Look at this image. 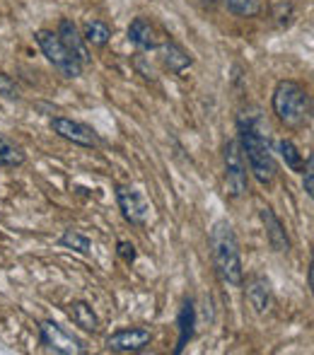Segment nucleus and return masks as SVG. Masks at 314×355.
Here are the masks:
<instances>
[{
    "label": "nucleus",
    "mask_w": 314,
    "mask_h": 355,
    "mask_svg": "<svg viewBox=\"0 0 314 355\" xmlns=\"http://www.w3.org/2000/svg\"><path fill=\"white\" fill-rule=\"evenodd\" d=\"M237 143H239V150H242L244 162H247L252 177L256 179L261 187H271L278 174L276 155H273V148H271V143H268V138L259 131V126L254 123L252 116L237 119Z\"/></svg>",
    "instance_id": "obj_1"
},
{
    "label": "nucleus",
    "mask_w": 314,
    "mask_h": 355,
    "mask_svg": "<svg viewBox=\"0 0 314 355\" xmlns=\"http://www.w3.org/2000/svg\"><path fill=\"white\" fill-rule=\"evenodd\" d=\"M58 244L71 249V252H76V254H82V257H87V254L92 252V239H89L85 232H80L78 227L63 230V234L58 237Z\"/></svg>",
    "instance_id": "obj_19"
},
{
    "label": "nucleus",
    "mask_w": 314,
    "mask_h": 355,
    "mask_svg": "<svg viewBox=\"0 0 314 355\" xmlns=\"http://www.w3.org/2000/svg\"><path fill=\"white\" fill-rule=\"evenodd\" d=\"M152 343V331L148 327H126L109 334L107 351L112 353H141Z\"/></svg>",
    "instance_id": "obj_10"
},
{
    "label": "nucleus",
    "mask_w": 314,
    "mask_h": 355,
    "mask_svg": "<svg viewBox=\"0 0 314 355\" xmlns=\"http://www.w3.org/2000/svg\"><path fill=\"white\" fill-rule=\"evenodd\" d=\"M271 15H273V19H276L278 27L286 29V27H290L293 19H295V5H293L290 0H273Z\"/></svg>",
    "instance_id": "obj_22"
},
{
    "label": "nucleus",
    "mask_w": 314,
    "mask_h": 355,
    "mask_svg": "<svg viewBox=\"0 0 314 355\" xmlns=\"http://www.w3.org/2000/svg\"><path fill=\"white\" fill-rule=\"evenodd\" d=\"M211 244V259L218 278L230 288H242L244 285V263H242V249L239 239L227 220H218L208 234Z\"/></svg>",
    "instance_id": "obj_2"
},
{
    "label": "nucleus",
    "mask_w": 314,
    "mask_h": 355,
    "mask_svg": "<svg viewBox=\"0 0 314 355\" xmlns=\"http://www.w3.org/2000/svg\"><path fill=\"white\" fill-rule=\"evenodd\" d=\"M51 131L56 133L61 141L73 143V145H78V148L94 150L102 143L99 141V133L94 131L92 126H87V123L78 121V119H71V116H53Z\"/></svg>",
    "instance_id": "obj_8"
},
{
    "label": "nucleus",
    "mask_w": 314,
    "mask_h": 355,
    "mask_svg": "<svg viewBox=\"0 0 314 355\" xmlns=\"http://www.w3.org/2000/svg\"><path fill=\"white\" fill-rule=\"evenodd\" d=\"M259 218H261L263 230H266V239L273 252L276 254L290 252V234H288L286 225H283V220L276 215V211H273L271 206H263V208H259Z\"/></svg>",
    "instance_id": "obj_12"
},
{
    "label": "nucleus",
    "mask_w": 314,
    "mask_h": 355,
    "mask_svg": "<svg viewBox=\"0 0 314 355\" xmlns=\"http://www.w3.org/2000/svg\"><path fill=\"white\" fill-rule=\"evenodd\" d=\"M0 94L8 99H19L17 83H15V78H10L8 73H0Z\"/></svg>",
    "instance_id": "obj_25"
},
{
    "label": "nucleus",
    "mask_w": 314,
    "mask_h": 355,
    "mask_svg": "<svg viewBox=\"0 0 314 355\" xmlns=\"http://www.w3.org/2000/svg\"><path fill=\"white\" fill-rule=\"evenodd\" d=\"M302 189L307 198H314V155H307V162L302 164Z\"/></svg>",
    "instance_id": "obj_24"
},
{
    "label": "nucleus",
    "mask_w": 314,
    "mask_h": 355,
    "mask_svg": "<svg viewBox=\"0 0 314 355\" xmlns=\"http://www.w3.org/2000/svg\"><path fill=\"white\" fill-rule=\"evenodd\" d=\"M223 164H225V191L232 198H244L249 193V172H247V162H244V155L239 150L237 141L225 143L223 150Z\"/></svg>",
    "instance_id": "obj_5"
},
{
    "label": "nucleus",
    "mask_w": 314,
    "mask_h": 355,
    "mask_svg": "<svg viewBox=\"0 0 314 355\" xmlns=\"http://www.w3.org/2000/svg\"><path fill=\"white\" fill-rule=\"evenodd\" d=\"M116 254H119V259L126 263V266H133V263H136V259H138L136 244L128 242V239H119V242H116Z\"/></svg>",
    "instance_id": "obj_23"
},
{
    "label": "nucleus",
    "mask_w": 314,
    "mask_h": 355,
    "mask_svg": "<svg viewBox=\"0 0 314 355\" xmlns=\"http://www.w3.org/2000/svg\"><path fill=\"white\" fill-rule=\"evenodd\" d=\"M247 300L256 314H266L273 304L271 285L263 276H252L247 281Z\"/></svg>",
    "instance_id": "obj_16"
},
{
    "label": "nucleus",
    "mask_w": 314,
    "mask_h": 355,
    "mask_svg": "<svg viewBox=\"0 0 314 355\" xmlns=\"http://www.w3.org/2000/svg\"><path fill=\"white\" fill-rule=\"evenodd\" d=\"M80 32H82V39H85V44H87V46L104 49V46H109V42H112L114 29L109 27L104 19H87Z\"/></svg>",
    "instance_id": "obj_17"
},
{
    "label": "nucleus",
    "mask_w": 314,
    "mask_h": 355,
    "mask_svg": "<svg viewBox=\"0 0 314 355\" xmlns=\"http://www.w3.org/2000/svg\"><path fill=\"white\" fill-rule=\"evenodd\" d=\"M177 348H174V355H182L184 348L189 346L193 336H196V304H193L191 297H184L182 300V307H179L177 314Z\"/></svg>",
    "instance_id": "obj_14"
},
{
    "label": "nucleus",
    "mask_w": 314,
    "mask_h": 355,
    "mask_svg": "<svg viewBox=\"0 0 314 355\" xmlns=\"http://www.w3.org/2000/svg\"><path fill=\"white\" fill-rule=\"evenodd\" d=\"M223 3L237 17H256L263 8V0H223Z\"/></svg>",
    "instance_id": "obj_21"
},
{
    "label": "nucleus",
    "mask_w": 314,
    "mask_h": 355,
    "mask_svg": "<svg viewBox=\"0 0 314 355\" xmlns=\"http://www.w3.org/2000/svg\"><path fill=\"white\" fill-rule=\"evenodd\" d=\"M157 51H159V61H162L164 71H169L172 75H182L184 71H189V68L193 66V56L172 37L164 39V44Z\"/></svg>",
    "instance_id": "obj_13"
},
{
    "label": "nucleus",
    "mask_w": 314,
    "mask_h": 355,
    "mask_svg": "<svg viewBox=\"0 0 314 355\" xmlns=\"http://www.w3.org/2000/svg\"><path fill=\"white\" fill-rule=\"evenodd\" d=\"M126 37H128V44H133L138 51H157L169 34H164L150 17L138 15V17H133L131 24H128Z\"/></svg>",
    "instance_id": "obj_9"
},
{
    "label": "nucleus",
    "mask_w": 314,
    "mask_h": 355,
    "mask_svg": "<svg viewBox=\"0 0 314 355\" xmlns=\"http://www.w3.org/2000/svg\"><path fill=\"white\" fill-rule=\"evenodd\" d=\"M56 34H58V39H61L63 46H66L68 51H71V56H76L78 61L82 63V66L92 63V53H89V46L85 44L82 32H80V27L76 24V19L61 17V19H58Z\"/></svg>",
    "instance_id": "obj_11"
},
{
    "label": "nucleus",
    "mask_w": 314,
    "mask_h": 355,
    "mask_svg": "<svg viewBox=\"0 0 314 355\" xmlns=\"http://www.w3.org/2000/svg\"><path fill=\"white\" fill-rule=\"evenodd\" d=\"M114 196H116V206L121 211V218L128 225L146 227L148 218H150V203L146 201V196L136 187H131V184H116Z\"/></svg>",
    "instance_id": "obj_7"
},
{
    "label": "nucleus",
    "mask_w": 314,
    "mask_h": 355,
    "mask_svg": "<svg viewBox=\"0 0 314 355\" xmlns=\"http://www.w3.org/2000/svg\"><path fill=\"white\" fill-rule=\"evenodd\" d=\"M24 162H27V153H24L22 145H17L12 138L0 133V167L15 169V167H22Z\"/></svg>",
    "instance_id": "obj_18"
},
{
    "label": "nucleus",
    "mask_w": 314,
    "mask_h": 355,
    "mask_svg": "<svg viewBox=\"0 0 314 355\" xmlns=\"http://www.w3.org/2000/svg\"><path fill=\"white\" fill-rule=\"evenodd\" d=\"M39 329V343H42L46 351L58 353V355H85L87 346L85 341H80L73 334H68L61 324H56L53 319H42L37 324Z\"/></svg>",
    "instance_id": "obj_6"
},
{
    "label": "nucleus",
    "mask_w": 314,
    "mask_h": 355,
    "mask_svg": "<svg viewBox=\"0 0 314 355\" xmlns=\"http://www.w3.org/2000/svg\"><path fill=\"white\" fill-rule=\"evenodd\" d=\"M271 112L286 128H302L312 119V94L297 80H278L271 94Z\"/></svg>",
    "instance_id": "obj_3"
},
{
    "label": "nucleus",
    "mask_w": 314,
    "mask_h": 355,
    "mask_svg": "<svg viewBox=\"0 0 314 355\" xmlns=\"http://www.w3.org/2000/svg\"><path fill=\"white\" fill-rule=\"evenodd\" d=\"M34 42H37V46L42 49L46 61L51 63V66L56 68L66 80H78L80 75H82L85 66L76 56H71V51L63 46L61 39H58V34L53 32V29H37V32H34Z\"/></svg>",
    "instance_id": "obj_4"
},
{
    "label": "nucleus",
    "mask_w": 314,
    "mask_h": 355,
    "mask_svg": "<svg viewBox=\"0 0 314 355\" xmlns=\"http://www.w3.org/2000/svg\"><path fill=\"white\" fill-rule=\"evenodd\" d=\"M278 153H281L286 167H290L293 172H302V164H305V157H302L300 148L290 141V138H281L278 141Z\"/></svg>",
    "instance_id": "obj_20"
},
{
    "label": "nucleus",
    "mask_w": 314,
    "mask_h": 355,
    "mask_svg": "<svg viewBox=\"0 0 314 355\" xmlns=\"http://www.w3.org/2000/svg\"><path fill=\"white\" fill-rule=\"evenodd\" d=\"M68 317H71V322L76 324L78 329H82V331H87V334H99V329H102L99 314L94 312L92 304L85 302V300H73V302L68 304Z\"/></svg>",
    "instance_id": "obj_15"
}]
</instances>
